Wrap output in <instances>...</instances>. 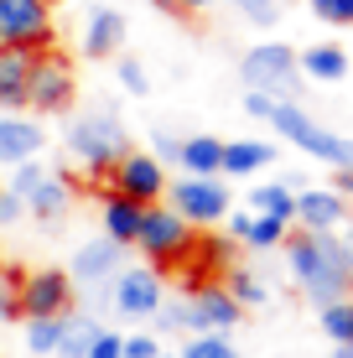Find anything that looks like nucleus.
<instances>
[{
  "mask_svg": "<svg viewBox=\"0 0 353 358\" xmlns=\"http://www.w3.org/2000/svg\"><path fill=\"white\" fill-rule=\"evenodd\" d=\"M125 16L120 10H109V6H99L89 16V27H83V57H109V52H120L125 47Z\"/></svg>",
  "mask_w": 353,
  "mask_h": 358,
  "instance_id": "aec40b11",
  "label": "nucleus"
},
{
  "mask_svg": "<svg viewBox=\"0 0 353 358\" xmlns=\"http://www.w3.org/2000/svg\"><path fill=\"white\" fill-rule=\"evenodd\" d=\"M234 10L250 27H275L281 21V0H234Z\"/></svg>",
  "mask_w": 353,
  "mask_h": 358,
  "instance_id": "7c9ffc66",
  "label": "nucleus"
},
{
  "mask_svg": "<svg viewBox=\"0 0 353 358\" xmlns=\"http://www.w3.org/2000/svg\"><path fill=\"white\" fill-rule=\"evenodd\" d=\"M177 151H182V141H177V135H166V130H156L151 135V156H156V162H177Z\"/></svg>",
  "mask_w": 353,
  "mask_h": 358,
  "instance_id": "58836bf2",
  "label": "nucleus"
},
{
  "mask_svg": "<svg viewBox=\"0 0 353 358\" xmlns=\"http://www.w3.org/2000/svg\"><path fill=\"white\" fill-rule=\"evenodd\" d=\"M136 250L145 255L151 270H172V265H187L198 255V229L182 224L166 203H151L141 213V234H136Z\"/></svg>",
  "mask_w": 353,
  "mask_h": 358,
  "instance_id": "39448f33",
  "label": "nucleus"
},
{
  "mask_svg": "<svg viewBox=\"0 0 353 358\" xmlns=\"http://www.w3.org/2000/svg\"><path fill=\"white\" fill-rule=\"evenodd\" d=\"M120 353L125 358H161V343H156V332H125Z\"/></svg>",
  "mask_w": 353,
  "mask_h": 358,
  "instance_id": "f704fd0d",
  "label": "nucleus"
},
{
  "mask_svg": "<svg viewBox=\"0 0 353 358\" xmlns=\"http://www.w3.org/2000/svg\"><path fill=\"white\" fill-rule=\"evenodd\" d=\"M333 192H338V197H348V203H353V166H348V171H338Z\"/></svg>",
  "mask_w": 353,
  "mask_h": 358,
  "instance_id": "37998d69",
  "label": "nucleus"
},
{
  "mask_svg": "<svg viewBox=\"0 0 353 358\" xmlns=\"http://www.w3.org/2000/svg\"><path fill=\"white\" fill-rule=\"evenodd\" d=\"M141 213H145L141 203H130V197H120V192H104V203H99L104 239L120 244V250H130V244H136V234H141Z\"/></svg>",
  "mask_w": 353,
  "mask_h": 358,
  "instance_id": "a211bd4d",
  "label": "nucleus"
},
{
  "mask_svg": "<svg viewBox=\"0 0 353 358\" xmlns=\"http://www.w3.org/2000/svg\"><path fill=\"white\" fill-rule=\"evenodd\" d=\"M52 42H57L52 0H0V47L47 52Z\"/></svg>",
  "mask_w": 353,
  "mask_h": 358,
  "instance_id": "6e6552de",
  "label": "nucleus"
},
{
  "mask_svg": "<svg viewBox=\"0 0 353 358\" xmlns=\"http://www.w3.org/2000/svg\"><path fill=\"white\" fill-rule=\"evenodd\" d=\"M317 322H322L327 338H333V348H353V296H343V301H333V306H322Z\"/></svg>",
  "mask_w": 353,
  "mask_h": 358,
  "instance_id": "bb28decb",
  "label": "nucleus"
},
{
  "mask_svg": "<svg viewBox=\"0 0 353 358\" xmlns=\"http://www.w3.org/2000/svg\"><path fill=\"white\" fill-rule=\"evenodd\" d=\"M73 99H78V83H73V63L57 47L31 57V78H27V109L31 115H68Z\"/></svg>",
  "mask_w": 353,
  "mask_h": 358,
  "instance_id": "0eeeda50",
  "label": "nucleus"
},
{
  "mask_svg": "<svg viewBox=\"0 0 353 358\" xmlns=\"http://www.w3.org/2000/svg\"><path fill=\"white\" fill-rule=\"evenodd\" d=\"M151 6H161V10H177V0H151Z\"/></svg>",
  "mask_w": 353,
  "mask_h": 358,
  "instance_id": "c03bdc74",
  "label": "nucleus"
},
{
  "mask_svg": "<svg viewBox=\"0 0 353 358\" xmlns=\"http://www.w3.org/2000/svg\"><path fill=\"white\" fill-rule=\"evenodd\" d=\"M57 338H63V317H31L27 322V353L36 358L57 353Z\"/></svg>",
  "mask_w": 353,
  "mask_h": 358,
  "instance_id": "cd10ccee",
  "label": "nucleus"
},
{
  "mask_svg": "<svg viewBox=\"0 0 353 358\" xmlns=\"http://www.w3.org/2000/svg\"><path fill=\"white\" fill-rule=\"evenodd\" d=\"M73 296L78 291H73L68 270H31V275H21V291H16L21 322H31V317H68Z\"/></svg>",
  "mask_w": 353,
  "mask_h": 358,
  "instance_id": "f8f14e48",
  "label": "nucleus"
},
{
  "mask_svg": "<svg viewBox=\"0 0 353 358\" xmlns=\"http://www.w3.org/2000/svg\"><path fill=\"white\" fill-rule=\"evenodd\" d=\"M177 166L182 177H218V166H224V141L218 135H187L177 151Z\"/></svg>",
  "mask_w": 353,
  "mask_h": 358,
  "instance_id": "412c9836",
  "label": "nucleus"
},
{
  "mask_svg": "<svg viewBox=\"0 0 353 358\" xmlns=\"http://www.w3.org/2000/svg\"><path fill=\"white\" fill-rule=\"evenodd\" d=\"M224 224H229V244H245V250H281V244H286V224H275V218H254L250 213V208H239V213H229L224 218Z\"/></svg>",
  "mask_w": 353,
  "mask_h": 358,
  "instance_id": "dca6fc26",
  "label": "nucleus"
},
{
  "mask_svg": "<svg viewBox=\"0 0 353 358\" xmlns=\"http://www.w3.org/2000/svg\"><path fill=\"white\" fill-rule=\"evenodd\" d=\"M265 125L281 135V141H291L296 151H307L312 162H327L333 171H348L353 166V141H348V135H338V130H327V125H317L301 104H271Z\"/></svg>",
  "mask_w": 353,
  "mask_h": 358,
  "instance_id": "7ed1b4c3",
  "label": "nucleus"
},
{
  "mask_svg": "<svg viewBox=\"0 0 353 358\" xmlns=\"http://www.w3.org/2000/svg\"><path fill=\"white\" fill-rule=\"evenodd\" d=\"M213 0H177V16H203Z\"/></svg>",
  "mask_w": 353,
  "mask_h": 358,
  "instance_id": "79ce46f5",
  "label": "nucleus"
},
{
  "mask_svg": "<svg viewBox=\"0 0 353 358\" xmlns=\"http://www.w3.org/2000/svg\"><path fill=\"white\" fill-rule=\"evenodd\" d=\"M115 78L120 83H125V94H151V78H145V63H141V57H120V63H115Z\"/></svg>",
  "mask_w": 353,
  "mask_h": 358,
  "instance_id": "2f4dec72",
  "label": "nucleus"
},
{
  "mask_svg": "<svg viewBox=\"0 0 353 358\" xmlns=\"http://www.w3.org/2000/svg\"><path fill=\"white\" fill-rule=\"evenodd\" d=\"M239 83H245V94H265V99H275V104H296L307 78H301V68H296V47L260 42V47H250V52L239 57Z\"/></svg>",
  "mask_w": 353,
  "mask_h": 358,
  "instance_id": "f03ea898",
  "label": "nucleus"
},
{
  "mask_svg": "<svg viewBox=\"0 0 353 358\" xmlns=\"http://www.w3.org/2000/svg\"><path fill=\"white\" fill-rule=\"evenodd\" d=\"M109 192H120V197H130V203L151 208V203H161V197H166V166L156 162L151 151H125L115 162V171H109Z\"/></svg>",
  "mask_w": 353,
  "mask_h": 358,
  "instance_id": "9b49d317",
  "label": "nucleus"
},
{
  "mask_svg": "<svg viewBox=\"0 0 353 358\" xmlns=\"http://www.w3.org/2000/svg\"><path fill=\"white\" fill-rule=\"evenodd\" d=\"M271 104H275V99H265V94H245V115H254V120L271 115Z\"/></svg>",
  "mask_w": 353,
  "mask_h": 358,
  "instance_id": "ea45409f",
  "label": "nucleus"
},
{
  "mask_svg": "<svg viewBox=\"0 0 353 358\" xmlns=\"http://www.w3.org/2000/svg\"><path fill=\"white\" fill-rule=\"evenodd\" d=\"M333 358H353V348H333Z\"/></svg>",
  "mask_w": 353,
  "mask_h": 358,
  "instance_id": "a18cd8bd",
  "label": "nucleus"
},
{
  "mask_svg": "<svg viewBox=\"0 0 353 358\" xmlns=\"http://www.w3.org/2000/svg\"><path fill=\"white\" fill-rule=\"evenodd\" d=\"M151 327H156V332H187V312H182V296H177V301H161V312L151 317Z\"/></svg>",
  "mask_w": 353,
  "mask_h": 358,
  "instance_id": "c9c22d12",
  "label": "nucleus"
},
{
  "mask_svg": "<svg viewBox=\"0 0 353 358\" xmlns=\"http://www.w3.org/2000/svg\"><path fill=\"white\" fill-rule=\"evenodd\" d=\"M73 197H78V187H73L63 171H47L42 187L27 197V213L36 218V224H57V218H63L68 208H73Z\"/></svg>",
  "mask_w": 353,
  "mask_h": 358,
  "instance_id": "6ab92c4d",
  "label": "nucleus"
},
{
  "mask_svg": "<svg viewBox=\"0 0 353 358\" xmlns=\"http://www.w3.org/2000/svg\"><path fill=\"white\" fill-rule=\"evenodd\" d=\"M177 358H239V348L229 338H218V332H203V338H187L182 343Z\"/></svg>",
  "mask_w": 353,
  "mask_h": 358,
  "instance_id": "c85d7f7f",
  "label": "nucleus"
},
{
  "mask_svg": "<svg viewBox=\"0 0 353 358\" xmlns=\"http://www.w3.org/2000/svg\"><path fill=\"white\" fill-rule=\"evenodd\" d=\"M286 270L291 280L301 286V296H307L312 306H333L343 301V296H353V270L343 260V250H338V234H286Z\"/></svg>",
  "mask_w": 353,
  "mask_h": 358,
  "instance_id": "f257e3e1",
  "label": "nucleus"
},
{
  "mask_svg": "<svg viewBox=\"0 0 353 358\" xmlns=\"http://www.w3.org/2000/svg\"><path fill=\"white\" fill-rule=\"evenodd\" d=\"M161 203L192 229H213V224H224V218L234 213V197H229L224 177H177V182H166Z\"/></svg>",
  "mask_w": 353,
  "mask_h": 358,
  "instance_id": "423d86ee",
  "label": "nucleus"
},
{
  "mask_svg": "<svg viewBox=\"0 0 353 358\" xmlns=\"http://www.w3.org/2000/svg\"><path fill=\"white\" fill-rule=\"evenodd\" d=\"M307 6L327 27H353V0H307Z\"/></svg>",
  "mask_w": 353,
  "mask_h": 358,
  "instance_id": "473e14b6",
  "label": "nucleus"
},
{
  "mask_svg": "<svg viewBox=\"0 0 353 358\" xmlns=\"http://www.w3.org/2000/svg\"><path fill=\"white\" fill-rule=\"evenodd\" d=\"M31 57H36V52H16V47H0V109H6V115H27V78H31Z\"/></svg>",
  "mask_w": 353,
  "mask_h": 358,
  "instance_id": "f3484780",
  "label": "nucleus"
},
{
  "mask_svg": "<svg viewBox=\"0 0 353 358\" xmlns=\"http://www.w3.org/2000/svg\"><path fill=\"white\" fill-rule=\"evenodd\" d=\"M161 358H177V353H161Z\"/></svg>",
  "mask_w": 353,
  "mask_h": 358,
  "instance_id": "49530a36",
  "label": "nucleus"
},
{
  "mask_svg": "<svg viewBox=\"0 0 353 358\" xmlns=\"http://www.w3.org/2000/svg\"><path fill=\"white\" fill-rule=\"evenodd\" d=\"M120 343H125V332H109V327H99V338H94L89 358H125V353H120Z\"/></svg>",
  "mask_w": 353,
  "mask_h": 358,
  "instance_id": "e433bc0d",
  "label": "nucleus"
},
{
  "mask_svg": "<svg viewBox=\"0 0 353 358\" xmlns=\"http://www.w3.org/2000/svg\"><path fill=\"white\" fill-rule=\"evenodd\" d=\"M47 145V130L42 120H27V115H0V162L6 166H21V162H36Z\"/></svg>",
  "mask_w": 353,
  "mask_h": 358,
  "instance_id": "2eb2a0df",
  "label": "nucleus"
},
{
  "mask_svg": "<svg viewBox=\"0 0 353 358\" xmlns=\"http://www.w3.org/2000/svg\"><path fill=\"white\" fill-rule=\"evenodd\" d=\"M120 270H125V250L109 244V239H89L68 260V280H73V291H78V286H109Z\"/></svg>",
  "mask_w": 353,
  "mask_h": 358,
  "instance_id": "4468645a",
  "label": "nucleus"
},
{
  "mask_svg": "<svg viewBox=\"0 0 353 358\" xmlns=\"http://www.w3.org/2000/svg\"><path fill=\"white\" fill-rule=\"evenodd\" d=\"M63 145H68L73 162H83L94 177H109L115 162L130 151V135H125V125H120V115L94 109V115H78V120L63 130Z\"/></svg>",
  "mask_w": 353,
  "mask_h": 358,
  "instance_id": "20e7f679",
  "label": "nucleus"
},
{
  "mask_svg": "<svg viewBox=\"0 0 353 358\" xmlns=\"http://www.w3.org/2000/svg\"><path fill=\"white\" fill-rule=\"evenodd\" d=\"M353 218V208H348V197H338L333 187H307V192H296V224L301 234H338Z\"/></svg>",
  "mask_w": 353,
  "mask_h": 358,
  "instance_id": "ddd939ff",
  "label": "nucleus"
},
{
  "mask_svg": "<svg viewBox=\"0 0 353 358\" xmlns=\"http://www.w3.org/2000/svg\"><path fill=\"white\" fill-rule=\"evenodd\" d=\"M94 338H99V322L89 312H68L63 317V338H57V358H89Z\"/></svg>",
  "mask_w": 353,
  "mask_h": 358,
  "instance_id": "a878e982",
  "label": "nucleus"
},
{
  "mask_svg": "<svg viewBox=\"0 0 353 358\" xmlns=\"http://www.w3.org/2000/svg\"><path fill=\"white\" fill-rule=\"evenodd\" d=\"M271 162H275V145H265V141H224L218 177H254V171H265Z\"/></svg>",
  "mask_w": 353,
  "mask_h": 358,
  "instance_id": "4be33fe9",
  "label": "nucleus"
},
{
  "mask_svg": "<svg viewBox=\"0 0 353 358\" xmlns=\"http://www.w3.org/2000/svg\"><path fill=\"white\" fill-rule=\"evenodd\" d=\"M42 177H47V166H42V162H21V166H10V182H6V192L27 203V197H31L36 187H42Z\"/></svg>",
  "mask_w": 353,
  "mask_h": 358,
  "instance_id": "c756f323",
  "label": "nucleus"
},
{
  "mask_svg": "<svg viewBox=\"0 0 353 358\" xmlns=\"http://www.w3.org/2000/svg\"><path fill=\"white\" fill-rule=\"evenodd\" d=\"M218 280H224V291L234 296V306H239V312H254V306H265V301H271V291H265V280L254 275L250 265H229V270H224V275H218Z\"/></svg>",
  "mask_w": 353,
  "mask_h": 358,
  "instance_id": "393cba45",
  "label": "nucleus"
},
{
  "mask_svg": "<svg viewBox=\"0 0 353 358\" xmlns=\"http://www.w3.org/2000/svg\"><path fill=\"white\" fill-rule=\"evenodd\" d=\"M16 291H21V275H16V270H6V265H0V322H16V317H21V306H16Z\"/></svg>",
  "mask_w": 353,
  "mask_h": 358,
  "instance_id": "72a5a7b5",
  "label": "nucleus"
},
{
  "mask_svg": "<svg viewBox=\"0 0 353 358\" xmlns=\"http://www.w3.org/2000/svg\"><path fill=\"white\" fill-rule=\"evenodd\" d=\"M182 312H187V332L192 338H203V332H234L239 327V306L234 296L224 291V280H198V286H187V296H182Z\"/></svg>",
  "mask_w": 353,
  "mask_h": 358,
  "instance_id": "9d476101",
  "label": "nucleus"
},
{
  "mask_svg": "<svg viewBox=\"0 0 353 358\" xmlns=\"http://www.w3.org/2000/svg\"><path fill=\"white\" fill-rule=\"evenodd\" d=\"M338 250H343V260H348V270H353V218L338 229Z\"/></svg>",
  "mask_w": 353,
  "mask_h": 358,
  "instance_id": "a19ab883",
  "label": "nucleus"
},
{
  "mask_svg": "<svg viewBox=\"0 0 353 358\" xmlns=\"http://www.w3.org/2000/svg\"><path fill=\"white\" fill-rule=\"evenodd\" d=\"M21 218H27V203H21V197H10L6 187H0V229H16Z\"/></svg>",
  "mask_w": 353,
  "mask_h": 358,
  "instance_id": "4c0bfd02",
  "label": "nucleus"
},
{
  "mask_svg": "<svg viewBox=\"0 0 353 358\" xmlns=\"http://www.w3.org/2000/svg\"><path fill=\"white\" fill-rule=\"evenodd\" d=\"M161 301H166V280H161V270H151V265H125L109 280V306H115L120 317H130V322H151V317L161 312Z\"/></svg>",
  "mask_w": 353,
  "mask_h": 358,
  "instance_id": "1a4fd4ad",
  "label": "nucleus"
},
{
  "mask_svg": "<svg viewBox=\"0 0 353 358\" xmlns=\"http://www.w3.org/2000/svg\"><path fill=\"white\" fill-rule=\"evenodd\" d=\"M250 213L254 218H275V224L291 229V218H296V192H291L286 182H260V187L250 192Z\"/></svg>",
  "mask_w": 353,
  "mask_h": 358,
  "instance_id": "b1692460",
  "label": "nucleus"
},
{
  "mask_svg": "<svg viewBox=\"0 0 353 358\" xmlns=\"http://www.w3.org/2000/svg\"><path fill=\"white\" fill-rule=\"evenodd\" d=\"M296 68H301V78L338 83V78H348V52L338 42H317V47H307V52H296Z\"/></svg>",
  "mask_w": 353,
  "mask_h": 358,
  "instance_id": "5701e85b",
  "label": "nucleus"
}]
</instances>
